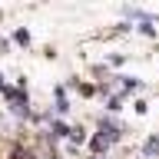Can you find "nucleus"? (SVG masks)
Segmentation results:
<instances>
[{
  "mask_svg": "<svg viewBox=\"0 0 159 159\" xmlns=\"http://www.w3.org/2000/svg\"><path fill=\"white\" fill-rule=\"evenodd\" d=\"M113 139H116V129H113V126H106V129H103V133H99L96 139H93V146H96V149H106L109 143H113Z\"/></svg>",
  "mask_w": 159,
  "mask_h": 159,
  "instance_id": "f257e3e1",
  "label": "nucleus"
},
{
  "mask_svg": "<svg viewBox=\"0 0 159 159\" xmlns=\"http://www.w3.org/2000/svg\"><path fill=\"white\" fill-rule=\"evenodd\" d=\"M146 152H149V156H159V139H149V143H146Z\"/></svg>",
  "mask_w": 159,
  "mask_h": 159,
  "instance_id": "f03ea898",
  "label": "nucleus"
}]
</instances>
